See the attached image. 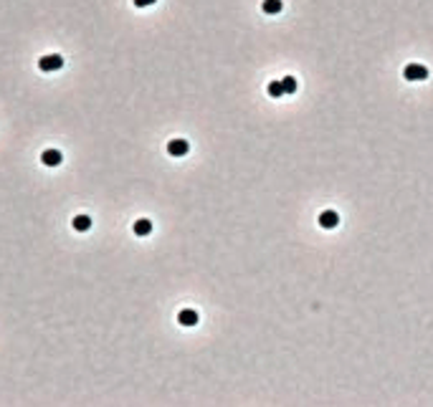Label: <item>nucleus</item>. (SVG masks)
<instances>
[{"mask_svg": "<svg viewBox=\"0 0 433 407\" xmlns=\"http://www.w3.org/2000/svg\"><path fill=\"white\" fill-rule=\"evenodd\" d=\"M403 76H406L408 81H426V79H428V68L421 66V63H408V66L403 68Z\"/></svg>", "mask_w": 433, "mask_h": 407, "instance_id": "obj_1", "label": "nucleus"}, {"mask_svg": "<svg viewBox=\"0 0 433 407\" xmlns=\"http://www.w3.org/2000/svg\"><path fill=\"white\" fill-rule=\"evenodd\" d=\"M61 66H63V58H61L58 53H51V56H43V58L38 61V68H41V71H46V73H48V71H58Z\"/></svg>", "mask_w": 433, "mask_h": 407, "instance_id": "obj_2", "label": "nucleus"}, {"mask_svg": "<svg viewBox=\"0 0 433 407\" xmlns=\"http://www.w3.org/2000/svg\"><path fill=\"white\" fill-rule=\"evenodd\" d=\"M188 150H190V144L185 139H170L168 142V152L173 157H183V155H188Z\"/></svg>", "mask_w": 433, "mask_h": 407, "instance_id": "obj_3", "label": "nucleus"}, {"mask_svg": "<svg viewBox=\"0 0 433 407\" xmlns=\"http://www.w3.org/2000/svg\"><path fill=\"white\" fill-rule=\"evenodd\" d=\"M319 225H322V228H327V230H332V228H337V225H340V215H337L335 210H324V212L319 215Z\"/></svg>", "mask_w": 433, "mask_h": 407, "instance_id": "obj_4", "label": "nucleus"}, {"mask_svg": "<svg viewBox=\"0 0 433 407\" xmlns=\"http://www.w3.org/2000/svg\"><path fill=\"white\" fill-rule=\"evenodd\" d=\"M61 160H63V157H61V152H58V150H46V152L41 155V162H43L46 167H58V165H61Z\"/></svg>", "mask_w": 433, "mask_h": 407, "instance_id": "obj_5", "label": "nucleus"}, {"mask_svg": "<svg viewBox=\"0 0 433 407\" xmlns=\"http://www.w3.org/2000/svg\"><path fill=\"white\" fill-rule=\"evenodd\" d=\"M178 321H180L183 326H195V324H198V311H195V309H183V311L178 314Z\"/></svg>", "mask_w": 433, "mask_h": 407, "instance_id": "obj_6", "label": "nucleus"}, {"mask_svg": "<svg viewBox=\"0 0 433 407\" xmlns=\"http://www.w3.org/2000/svg\"><path fill=\"white\" fill-rule=\"evenodd\" d=\"M71 225H74V230L86 233V230L91 228V217H89V215H76V217L71 220Z\"/></svg>", "mask_w": 433, "mask_h": 407, "instance_id": "obj_7", "label": "nucleus"}, {"mask_svg": "<svg viewBox=\"0 0 433 407\" xmlns=\"http://www.w3.org/2000/svg\"><path fill=\"white\" fill-rule=\"evenodd\" d=\"M150 233H152V223H150L147 217H142V220H137V223H135V235L145 238V235H150Z\"/></svg>", "mask_w": 433, "mask_h": 407, "instance_id": "obj_8", "label": "nucleus"}, {"mask_svg": "<svg viewBox=\"0 0 433 407\" xmlns=\"http://www.w3.org/2000/svg\"><path fill=\"white\" fill-rule=\"evenodd\" d=\"M284 5H281V0H263V13H269V15H274V13H279Z\"/></svg>", "mask_w": 433, "mask_h": 407, "instance_id": "obj_9", "label": "nucleus"}, {"mask_svg": "<svg viewBox=\"0 0 433 407\" xmlns=\"http://www.w3.org/2000/svg\"><path fill=\"white\" fill-rule=\"evenodd\" d=\"M281 86H284V94H294L296 91V79L294 76H284L281 79Z\"/></svg>", "mask_w": 433, "mask_h": 407, "instance_id": "obj_10", "label": "nucleus"}, {"mask_svg": "<svg viewBox=\"0 0 433 407\" xmlns=\"http://www.w3.org/2000/svg\"><path fill=\"white\" fill-rule=\"evenodd\" d=\"M281 94H284V86H281V81H271V84H269V96L279 99Z\"/></svg>", "mask_w": 433, "mask_h": 407, "instance_id": "obj_11", "label": "nucleus"}, {"mask_svg": "<svg viewBox=\"0 0 433 407\" xmlns=\"http://www.w3.org/2000/svg\"><path fill=\"white\" fill-rule=\"evenodd\" d=\"M152 3H155V0H135L137 8H147V5H152Z\"/></svg>", "mask_w": 433, "mask_h": 407, "instance_id": "obj_12", "label": "nucleus"}]
</instances>
